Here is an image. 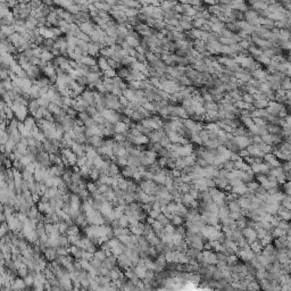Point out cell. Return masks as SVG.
<instances>
[{
	"mask_svg": "<svg viewBox=\"0 0 291 291\" xmlns=\"http://www.w3.org/2000/svg\"><path fill=\"white\" fill-rule=\"evenodd\" d=\"M203 262L209 265H214V264H217L218 262V257L215 252H212L209 250L203 252Z\"/></svg>",
	"mask_w": 291,
	"mask_h": 291,
	"instance_id": "cell-1",
	"label": "cell"
},
{
	"mask_svg": "<svg viewBox=\"0 0 291 291\" xmlns=\"http://www.w3.org/2000/svg\"><path fill=\"white\" fill-rule=\"evenodd\" d=\"M238 255L242 258L243 261L249 262V261H252V259H254V257H255V252L250 249V247H244V248H242L241 250H238Z\"/></svg>",
	"mask_w": 291,
	"mask_h": 291,
	"instance_id": "cell-2",
	"label": "cell"
},
{
	"mask_svg": "<svg viewBox=\"0 0 291 291\" xmlns=\"http://www.w3.org/2000/svg\"><path fill=\"white\" fill-rule=\"evenodd\" d=\"M80 29H81V31L82 32H84L85 34H88L89 36L95 32V27H96V24L92 22H85V23H81L80 24Z\"/></svg>",
	"mask_w": 291,
	"mask_h": 291,
	"instance_id": "cell-3",
	"label": "cell"
},
{
	"mask_svg": "<svg viewBox=\"0 0 291 291\" xmlns=\"http://www.w3.org/2000/svg\"><path fill=\"white\" fill-rule=\"evenodd\" d=\"M27 108H29V113L31 114V116L34 117V115L38 113V110L40 109V105L38 102V99H31Z\"/></svg>",
	"mask_w": 291,
	"mask_h": 291,
	"instance_id": "cell-4",
	"label": "cell"
},
{
	"mask_svg": "<svg viewBox=\"0 0 291 291\" xmlns=\"http://www.w3.org/2000/svg\"><path fill=\"white\" fill-rule=\"evenodd\" d=\"M282 106L278 102H268V107H267V113L269 114H280V112L282 110Z\"/></svg>",
	"mask_w": 291,
	"mask_h": 291,
	"instance_id": "cell-5",
	"label": "cell"
},
{
	"mask_svg": "<svg viewBox=\"0 0 291 291\" xmlns=\"http://www.w3.org/2000/svg\"><path fill=\"white\" fill-rule=\"evenodd\" d=\"M44 257L48 259V261H54L58 257L57 254V249L56 248H47L44 250Z\"/></svg>",
	"mask_w": 291,
	"mask_h": 291,
	"instance_id": "cell-6",
	"label": "cell"
},
{
	"mask_svg": "<svg viewBox=\"0 0 291 291\" xmlns=\"http://www.w3.org/2000/svg\"><path fill=\"white\" fill-rule=\"evenodd\" d=\"M80 64H83V65L85 66H93V65H98V61H97L96 58H93V57H82L81 58V61H78Z\"/></svg>",
	"mask_w": 291,
	"mask_h": 291,
	"instance_id": "cell-7",
	"label": "cell"
},
{
	"mask_svg": "<svg viewBox=\"0 0 291 291\" xmlns=\"http://www.w3.org/2000/svg\"><path fill=\"white\" fill-rule=\"evenodd\" d=\"M116 73H117L118 78H121L122 80H124V81H125L126 78H127L131 75V70H130V68H126V67H124V66H122L120 70L116 71Z\"/></svg>",
	"mask_w": 291,
	"mask_h": 291,
	"instance_id": "cell-8",
	"label": "cell"
},
{
	"mask_svg": "<svg viewBox=\"0 0 291 291\" xmlns=\"http://www.w3.org/2000/svg\"><path fill=\"white\" fill-rule=\"evenodd\" d=\"M278 214H279V216L280 217L282 218V221H284V222H287V221H290L291 220V213L288 210L287 208H279V210H278Z\"/></svg>",
	"mask_w": 291,
	"mask_h": 291,
	"instance_id": "cell-9",
	"label": "cell"
},
{
	"mask_svg": "<svg viewBox=\"0 0 291 291\" xmlns=\"http://www.w3.org/2000/svg\"><path fill=\"white\" fill-rule=\"evenodd\" d=\"M43 148H44V151L47 152V154H49V155H51V154H57V150L56 148L54 147V144H51V141L50 140H46L43 142Z\"/></svg>",
	"mask_w": 291,
	"mask_h": 291,
	"instance_id": "cell-10",
	"label": "cell"
},
{
	"mask_svg": "<svg viewBox=\"0 0 291 291\" xmlns=\"http://www.w3.org/2000/svg\"><path fill=\"white\" fill-rule=\"evenodd\" d=\"M229 209L231 213H237V212H241V206L239 204V200H233L229 203Z\"/></svg>",
	"mask_w": 291,
	"mask_h": 291,
	"instance_id": "cell-11",
	"label": "cell"
},
{
	"mask_svg": "<svg viewBox=\"0 0 291 291\" xmlns=\"http://www.w3.org/2000/svg\"><path fill=\"white\" fill-rule=\"evenodd\" d=\"M23 123H24V125L31 131L33 130L35 126H36V121H35V118L33 117V116H27V118H26Z\"/></svg>",
	"mask_w": 291,
	"mask_h": 291,
	"instance_id": "cell-12",
	"label": "cell"
},
{
	"mask_svg": "<svg viewBox=\"0 0 291 291\" xmlns=\"http://www.w3.org/2000/svg\"><path fill=\"white\" fill-rule=\"evenodd\" d=\"M49 84H50V80H49L48 78H41L34 82V85H36V87L40 88V89H41V88L49 87Z\"/></svg>",
	"mask_w": 291,
	"mask_h": 291,
	"instance_id": "cell-13",
	"label": "cell"
},
{
	"mask_svg": "<svg viewBox=\"0 0 291 291\" xmlns=\"http://www.w3.org/2000/svg\"><path fill=\"white\" fill-rule=\"evenodd\" d=\"M70 27H71V25L68 24V23H66L64 19H61L59 21V25H58V29L61 31V33L65 35V34H67V32L70 31Z\"/></svg>",
	"mask_w": 291,
	"mask_h": 291,
	"instance_id": "cell-14",
	"label": "cell"
},
{
	"mask_svg": "<svg viewBox=\"0 0 291 291\" xmlns=\"http://www.w3.org/2000/svg\"><path fill=\"white\" fill-rule=\"evenodd\" d=\"M263 248L264 247H263V244L261 243V241H257V240L250 244V249H251L255 254H259V252L263 250Z\"/></svg>",
	"mask_w": 291,
	"mask_h": 291,
	"instance_id": "cell-15",
	"label": "cell"
},
{
	"mask_svg": "<svg viewBox=\"0 0 291 291\" xmlns=\"http://www.w3.org/2000/svg\"><path fill=\"white\" fill-rule=\"evenodd\" d=\"M129 130H130L129 126L126 125V124H124V123H122V122H118L117 124H116V133L124 134V133H126Z\"/></svg>",
	"mask_w": 291,
	"mask_h": 291,
	"instance_id": "cell-16",
	"label": "cell"
},
{
	"mask_svg": "<svg viewBox=\"0 0 291 291\" xmlns=\"http://www.w3.org/2000/svg\"><path fill=\"white\" fill-rule=\"evenodd\" d=\"M98 66H99L100 70L102 71V72L110 68V67H109V65H108V61H106V59L101 58V57H99V58H98Z\"/></svg>",
	"mask_w": 291,
	"mask_h": 291,
	"instance_id": "cell-17",
	"label": "cell"
},
{
	"mask_svg": "<svg viewBox=\"0 0 291 291\" xmlns=\"http://www.w3.org/2000/svg\"><path fill=\"white\" fill-rule=\"evenodd\" d=\"M38 102H39L40 107H44V108H48L49 105L51 104V101H50V99H49L48 96L41 97L40 99H38Z\"/></svg>",
	"mask_w": 291,
	"mask_h": 291,
	"instance_id": "cell-18",
	"label": "cell"
},
{
	"mask_svg": "<svg viewBox=\"0 0 291 291\" xmlns=\"http://www.w3.org/2000/svg\"><path fill=\"white\" fill-rule=\"evenodd\" d=\"M75 82L78 83V85H81V87H88V84H89V81H88V78L87 76H84V75H81V76H78V78H75Z\"/></svg>",
	"mask_w": 291,
	"mask_h": 291,
	"instance_id": "cell-19",
	"label": "cell"
},
{
	"mask_svg": "<svg viewBox=\"0 0 291 291\" xmlns=\"http://www.w3.org/2000/svg\"><path fill=\"white\" fill-rule=\"evenodd\" d=\"M26 286V283H25V281H23V280H15L13 282V289L14 290H22L23 288L25 287Z\"/></svg>",
	"mask_w": 291,
	"mask_h": 291,
	"instance_id": "cell-20",
	"label": "cell"
},
{
	"mask_svg": "<svg viewBox=\"0 0 291 291\" xmlns=\"http://www.w3.org/2000/svg\"><path fill=\"white\" fill-rule=\"evenodd\" d=\"M42 61H48V63H50V61L55 58L54 57V55H52L51 52L50 51H47V50H43L42 51V54H41V57H40Z\"/></svg>",
	"mask_w": 291,
	"mask_h": 291,
	"instance_id": "cell-21",
	"label": "cell"
},
{
	"mask_svg": "<svg viewBox=\"0 0 291 291\" xmlns=\"http://www.w3.org/2000/svg\"><path fill=\"white\" fill-rule=\"evenodd\" d=\"M1 31H2L4 33H6L7 35H9V36H10L12 34H14V33L16 32V31H15V26H14V25L2 26V27H1Z\"/></svg>",
	"mask_w": 291,
	"mask_h": 291,
	"instance_id": "cell-22",
	"label": "cell"
},
{
	"mask_svg": "<svg viewBox=\"0 0 291 291\" xmlns=\"http://www.w3.org/2000/svg\"><path fill=\"white\" fill-rule=\"evenodd\" d=\"M9 139H10V135L6 131L0 132V142H1V144H6L9 141Z\"/></svg>",
	"mask_w": 291,
	"mask_h": 291,
	"instance_id": "cell-23",
	"label": "cell"
},
{
	"mask_svg": "<svg viewBox=\"0 0 291 291\" xmlns=\"http://www.w3.org/2000/svg\"><path fill=\"white\" fill-rule=\"evenodd\" d=\"M102 75H104V78H116V76H117V73H116V71H115V70L109 68V70H107V71H104V72H102Z\"/></svg>",
	"mask_w": 291,
	"mask_h": 291,
	"instance_id": "cell-24",
	"label": "cell"
},
{
	"mask_svg": "<svg viewBox=\"0 0 291 291\" xmlns=\"http://www.w3.org/2000/svg\"><path fill=\"white\" fill-rule=\"evenodd\" d=\"M252 75L258 80H261V81H264V78H266V73L263 72L262 70H255L252 72Z\"/></svg>",
	"mask_w": 291,
	"mask_h": 291,
	"instance_id": "cell-25",
	"label": "cell"
},
{
	"mask_svg": "<svg viewBox=\"0 0 291 291\" xmlns=\"http://www.w3.org/2000/svg\"><path fill=\"white\" fill-rule=\"evenodd\" d=\"M104 164H105V161L100 156H98L96 159L93 161V165H95V167H96V168H98V170H101V168H102V166H104Z\"/></svg>",
	"mask_w": 291,
	"mask_h": 291,
	"instance_id": "cell-26",
	"label": "cell"
},
{
	"mask_svg": "<svg viewBox=\"0 0 291 291\" xmlns=\"http://www.w3.org/2000/svg\"><path fill=\"white\" fill-rule=\"evenodd\" d=\"M242 99H243V101H244V102H247V104H249V105H252L254 102H255L254 96H252V95H250V93H248V92L243 95Z\"/></svg>",
	"mask_w": 291,
	"mask_h": 291,
	"instance_id": "cell-27",
	"label": "cell"
},
{
	"mask_svg": "<svg viewBox=\"0 0 291 291\" xmlns=\"http://www.w3.org/2000/svg\"><path fill=\"white\" fill-rule=\"evenodd\" d=\"M259 284L257 282H255V281H251V282L248 283L247 286V289L249 291H259Z\"/></svg>",
	"mask_w": 291,
	"mask_h": 291,
	"instance_id": "cell-28",
	"label": "cell"
},
{
	"mask_svg": "<svg viewBox=\"0 0 291 291\" xmlns=\"http://www.w3.org/2000/svg\"><path fill=\"white\" fill-rule=\"evenodd\" d=\"M118 222H120V225H121L122 227H127V226H129V218H127V216H126L125 214L118 218Z\"/></svg>",
	"mask_w": 291,
	"mask_h": 291,
	"instance_id": "cell-29",
	"label": "cell"
},
{
	"mask_svg": "<svg viewBox=\"0 0 291 291\" xmlns=\"http://www.w3.org/2000/svg\"><path fill=\"white\" fill-rule=\"evenodd\" d=\"M10 71H12V72H14V73L18 74L19 72H22L23 70H22V66L19 65L18 63H16V61H15V63H13V64L10 65Z\"/></svg>",
	"mask_w": 291,
	"mask_h": 291,
	"instance_id": "cell-30",
	"label": "cell"
},
{
	"mask_svg": "<svg viewBox=\"0 0 291 291\" xmlns=\"http://www.w3.org/2000/svg\"><path fill=\"white\" fill-rule=\"evenodd\" d=\"M42 5H43V2H41V1H31L30 2L31 8H32V10H34V12L39 10V9L42 7Z\"/></svg>",
	"mask_w": 291,
	"mask_h": 291,
	"instance_id": "cell-31",
	"label": "cell"
},
{
	"mask_svg": "<svg viewBox=\"0 0 291 291\" xmlns=\"http://www.w3.org/2000/svg\"><path fill=\"white\" fill-rule=\"evenodd\" d=\"M116 164L118 165V167H126L127 166V158L126 157H117V161Z\"/></svg>",
	"mask_w": 291,
	"mask_h": 291,
	"instance_id": "cell-32",
	"label": "cell"
},
{
	"mask_svg": "<svg viewBox=\"0 0 291 291\" xmlns=\"http://www.w3.org/2000/svg\"><path fill=\"white\" fill-rule=\"evenodd\" d=\"M116 142H120V144H123L124 141H126V138H125V134H122V133H116V134L114 135L113 138Z\"/></svg>",
	"mask_w": 291,
	"mask_h": 291,
	"instance_id": "cell-33",
	"label": "cell"
},
{
	"mask_svg": "<svg viewBox=\"0 0 291 291\" xmlns=\"http://www.w3.org/2000/svg\"><path fill=\"white\" fill-rule=\"evenodd\" d=\"M78 117L80 118V120H82L84 124H85V123H87V122L89 121V120H91V118H92L91 116H89V115H88L87 112H83V113H78Z\"/></svg>",
	"mask_w": 291,
	"mask_h": 291,
	"instance_id": "cell-34",
	"label": "cell"
},
{
	"mask_svg": "<svg viewBox=\"0 0 291 291\" xmlns=\"http://www.w3.org/2000/svg\"><path fill=\"white\" fill-rule=\"evenodd\" d=\"M110 93H112V95H114V96L118 97V98H120V97L123 96V91H122V90H121V88L115 87V85H114V87H113V89H112V91H110Z\"/></svg>",
	"mask_w": 291,
	"mask_h": 291,
	"instance_id": "cell-35",
	"label": "cell"
},
{
	"mask_svg": "<svg viewBox=\"0 0 291 291\" xmlns=\"http://www.w3.org/2000/svg\"><path fill=\"white\" fill-rule=\"evenodd\" d=\"M99 156L98 154H97L96 149L93 148V149H91V150H89V151L87 152V158H89V159H96L97 157Z\"/></svg>",
	"mask_w": 291,
	"mask_h": 291,
	"instance_id": "cell-36",
	"label": "cell"
},
{
	"mask_svg": "<svg viewBox=\"0 0 291 291\" xmlns=\"http://www.w3.org/2000/svg\"><path fill=\"white\" fill-rule=\"evenodd\" d=\"M87 161H88L87 157H83V158H78V161H76V166H78V167H80V168H83V167H85V165H87Z\"/></svg>",
	"mask_w": 291,
	"mask_h": 291,
	"instance_id": "cell-37",
	"label": "cell"
},
{
	"mask_svg": "<svg viewBox=\"0 0 291 291\" xmlns=\"http://www.w3.org/2000/svg\"><path fill=\"white\" fill-rule=\"evenodd\" d=\"M85 112H87L88 115H89V116H91V117H93V116H95V115L98 113V110H97L96 107H88Z\"/></svg>",
	"mask_w": 291,
	"mask_h": 291,
	"instance_id": "cell-38",
	"label": "cell"
},
{
	"mask_svg": "<svg viewBox=\"0 0 291 291\" xmlns=\"http://www.w3.org/2000/svg\"><path fill=\"white\" fill-rule=\"evenodd\" d=\"M134 95H135V99L138 100V101L144 98V90H138V91L135 92Z\"/></svg>",
	"mask_w": 291,
	"mask_h": 291,
	"instance_id": "cell-39",
	"label": "cell"
},
{
	"mask_svg": "<svg viewBox=\"0 0 291 291\" xmlns=\"http://www.w3.org/2000/svg\"><path fill=\"white\" fill-rule=\"evenodd\" d=\"M164 229H165L166 233H170V234H173V233H175V229H174L173 224H168V225H166Z\"/></svg>",
	"mask_w": 291,
	"mask_h": 291,
	"instance_id": "cell-40",
	"label": "cell"
},
{
	"mask_svg": "<svg viewBox=\"0 0 291 291\" xmlns=\"http://www.w3.org/2000/svg\"><path fill=\"white\" fill-rule=\"evenodd\" d=\"M120 102H121L122 106H129V104H130V100L127 99L126 97L122 96V97H120Z\"/></svg>",
	"mask_w": 291,
	"mask_h": 291,
	"instance_id": "cell-41",
	"label": "cell"
},
{
	"mask_svg": "<svg viewBox=\"0 0 291 291\" xmlns=\"http://www.w3.org/2000/svg\"><path fill=\"white\" fill-rule=\"evenodd\" d=\"M24 281H25V283L27 284V286H31L32 283L34 282V276H32V275H27L26 278H24Z\"/></svg>",
	"mask_w": 291,
	"mask_h": 291,
	"instance_id": "cell-42",
	"label": "cell"
},
{
	"mask_svg": "<svg viewBox=\"0 0 291 291\" xmlns=\"http://www.w3.org/2000/svg\"><path fill=\"white\" fill-rule=\"evenodd\" d=\"M74 126H84V123H83L82 120H80L78 117H76L74 120Z\"/></svg>",
	"mask_w": 291,
	"mask_h": 291,
	"instance_id": "cell-43",
	"label": "cell"
},
{
	"mask_svg": "<svg viewBox=\"0 0 291 291\" xmlns=\"http://www.w3.org/2000/svg\"><path fill=\"white\" fill-rule=\"evenodd\" d=\"M121 46H122V49H124V50H126V51H129V50H130V49H132V48H133V47H131L130 44L127 43V42H126V41H124V42H123V43H122Z\"/></svg>",
	"mask_w": 291,
	"mask_h": 291,
	"instance_id": "cell-44",
	"label": "cell"
},
{
	"mask_svg": "<svg viewBox=\"0 0 291 291\" xmlns=\"http://www.w3.org/2000/svg\"><path fill=\"white\" fill-rule=\"evenodd\" d=\"M147 291H155V290H151V289H148Z\"/></svg>",
	"mask_w": 291,
	"mask_h": 291,
	"instance_id": "cell-45",
	"label": "cell"
}]
</instances>
